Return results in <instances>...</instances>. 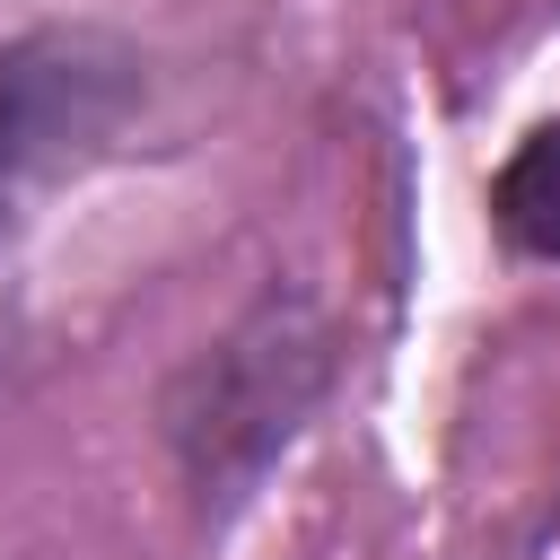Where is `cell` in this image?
<instances>
[{
  "label": "cell",
  "instance_id": "obj_1",
  "mask_svg": "<svg viewBox=\"0 0 560 560\" xmlns=\"http://www.w3.org/2000/svg\"><path fill=\"white\" fill-rule=\"evenodd\" d=\"M315 394V341L289 332L280 315H262L254 332H236L210 368H201V411H184V446L201 481H236L254 472L306 411Z\"/></svg>",
  "mask_w": 560,
  "mask_h": 560
},
{
  "label": "cell",
  "instance_id": "obj_2",
  "mask_svg": "<svg viewBox=\"0 0 560 560\" xmlns=\"http://www.w3.org/2000/svg\"><path fill=\"white\" fill-rule=\"evenodd\" d=\"M88 88H96V70H79L70 52H0V228H9L35 158L70 122H88Z\"/></svg>",
  "mask_w": 560,
  "mask_h": 560
},
{
  "label": "cell",
  "instance_id": "obj_3",
  "mask_svg": "<svg viewBox=\"0 0 560 560\" xmlns=\"http://www.w3.org/2000/svg\"><path fill=\"white\" fill-rule=\"evenodd\" d=\"M499 228L525 254L560 262V131H534L508 166H499Z\"/></svg>",
  "mask_w": 560,
  "mask_h": 560
}]
</instances>
